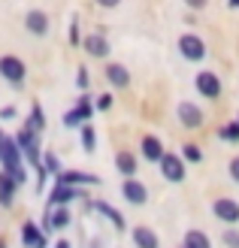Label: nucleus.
Masks as SVG:
<instances>
[{
  "label": "nucleus",
  "instance_id": "f257e3e1",
  "mask_svg": "<svg viewBox=\"0 0 239 248\" xmlns=\"http://www.w3.org/2000/svg\"><path fill=\"white\" fill-rule=\"evenodd\" d=\"M21 145L16 136H3V145H0V164H3V172H9L18 185H24V164H21Z\"/></svg>",
  "mask_w": 239,
  "mask_h": 248
},
{
  "label": "nucleus",
  "instance_id": "f03ea898",
  "mask_svg": "<svg viewBox=\"0 0 239 248\" xmlns=\"http://www.w3.org/2000/svg\"><path fill=\"white\" fill-rule=\"evenodd\" d=\"M185 167H188V160H185L182 155H173V152H167V155L160 157V176L167 179V182H175V185H179V182H185V172H188Z\"/></svg>",
  "mask_w": 239,
  "mask_h": 248
},
{
  "label": "nucleus",
  "instance_id": "7ed1b4c3",
  "mask_svg": "<svg viewBox=\"0 0 239 248\" xmlns=\"http://www.w3.org/2000/svg\"><path fill=\"white\" fill-rule=\"evenodd\" d=\"M0 76L12 85H21L24 76H28V67H24V61L16 58V55H3L0 58Z\"/></svg>",
  "mask_w": 239,
  "mask_h": 248
},
{
  "label": "nucleus",
  "instance_id": "20e7f679",
  "mask_svg": "<svg viewBox=\"0 0 239 248\" xmlns=\"http://www.w3.org/2000/svg\"><path fill=\"white\" fill-rule=\"evenodd\" d=\"M179 52H182L185 61H194V64H197V61L206 58V43L200 40L197 33H182L179 36Z\"/></svg>",
  "mask_w": 239,
  "mask_h": 248
},
{
  "label": "nucleus",
  "instance_id": "39448f33",
  "mask_svg": "<svg viewBox=\"0 0 239 248\" xmlns=\"http://www.w3.org/2000/svg\"><path fill=\"white\" fill-rule=\"evenodd\" d=\"M194 85H197V94H203L206 100H215V97H221V79H218L212 70H200L197 79H194Z\"/></svg>",
  "mask_w": 239,
  "mask_h": 248
},
{
  "label": "nucleus",
  "instance_id": "423d86ee",
  "mask_svg": "<svg viewBox=\"0 0 239 248\" xmlns=\"http://www.w3.org/2000/svg\"><path fill=\"white\" fill-rule=\"evenodd\" d=\"M70 209L67 206H48L46 209V221H43V230L46 233H52V230H64L70 227Z\"/></svg>",
  "mask_w": 239,
  "mask_h": 248
},
{
  "label": "nucleus",
  "instance_id": "0eeeda50",
  "mask_svg": "<svg viewBox=\"0 0 239 248\" xmlns=\"http://www.w3.org/2000/svg\"><path fill=\"white\" fill-rule=\"evenodd\" d=\"M212 212H215V218L224 221V224H239V203L230 200V197H218V200L212 203Z\"/></svg>",
  "mask_w": 239,
  "mask_h": 248
},
{
  "label": "nucleus",
  "instance_id": "6e6552de",
  "mask_svg": "<svg viewBox=\"0 0 239 248\" xmlns=\"http://www.w3.org/2000/svg\"><path fill=\"white\" fill-rule=\"evenodd\" d=\"M175 115H179L182 121V127L188 130H197V127H203V109H200L197 103H179V109H175Z\"/></svg>",
  "mask_w": 239,
  "mask_h": 248
},
{
  "label": "nucleus",
  "instance_id": "1a4fd4ad",
  "mask_svg": "<svg viewBox=\"0 0 239 248\" xmlns=\"http://www.w3.org/2000/svg\"><path fill=\"white\" fill-rule=\"evenodd\" d=\"M94 109H97V106H91L88 94H82V97H79V103H76V109H70V112L64 115V127H76V124H85L88 118L94 115Z\"/></svg>",
  "mask_w": 239,
  "mask_h": 248
},
{
  "label": "nucleus",
  "instance_id": "9d476101",
  "mask_svg": "<svg viewBox=\"0 0 239 248\" xmlns=\"http://www.w3.org/2000/svg\"><path fill=\"white\" fill-rule=\"evenodd\" d=\"M76 197H82V191H76V185H67V182H55L52 194H48V206H67L73 203Z\"/></svg>",
  "mask_w": 239,
  "mask_h": 248
},
{
  "label": "nucleus",
  "instance_id": "9b49d317",
  "mask_svg": "<svg viewBox=\"0 0 239 248\" xmlns=\"http://www.w3.org/2000/svg\"><path fill=\"white\" fill-rule=\"evenodd\" d=\"M121 194H124V200L133 203V206H145L148 203V188H145L143 182H136V179H124Z\"/></svg>",
  "mask_w": 239,
  "mask_h": 248
},
{
  "label": "nucleus",
  "instance_id": "f8f14e48",
  "mask_svg": "<svg viewBox=\"0 0 239 248\" xmlns=\"http://www.w3.org/2000/svg\"><path fill=\"white\" fill-rule=\"evenodd\" d=\"M21 245L24 248H46V230H40L33 221L21 224Z\"/></svg>",
  "mask_w": 239,
  "mask_h": 248
},
{
  "label": "nucleus",
  "instance_id": "ddd939ff",
  "mask_svg": "<svg viewBox=\"0 0 239 248\" xmlns=\"http://www.w3.org/2000/svg\"><path fill=\"white\" fill-rule=\"evenodd\" d=\"M24 28H28V33H33V36H46L48 33V16L43 9H31L28 16H24Z\"/></svg>",
  "mask_w": 239,
  "mask_h": 248
},
{
  "label": "nucleus",
  "instance_id": "4468645a",
  "mask_svg": "<svg viewBox=\"0 0 239 248\" xmlns=\"http://www.w3.org/2000/svg\"><path fill=\"white\" fill-rule=\"evenodd\" d=\"M58 182H67V185H88V188H94V185H100L97 176H91V172H82V170H70V172H58Z\"/></svg>",
  "mask_w": 239,
  "mask_h": 248
},
{
  "label": "nucleus",
  "instance_id": "2eb2a0df",
  "mask_svg": "<svg viewBox=\"0 0 239 248\" xmlns=\"http://www.w3.org/2000/svg\"><path fill=\"white\" fill-rule=\"evenodd\" d=\"M16 188H18V182L9 172H0V206L3 209H9L12 200H16Z\"/></svg>",
  "mask_w": 239,
  "mask_h": 248
},
{
  "label": "nucleus",
  "instance_id": "dca6fc26",
  "mask_svg": "<svg viewBox=\"0 0 239 248\" xmlns=\"http://www.w3.org/2000/svg\"><path fill=\"white\" fill-rule=\"evenodd\" d=\"M82 46H85V52L91 55V58H106V55H109V43H106L100 33L85 36V43H82Z\"/></svg>",
  "mask_w": 239,
  "mask_h": 248
},
{
  "label": "nucleus",
  "instance_id": "f3484780",
  "mask_svg": "<svg viewBox=\"0 0 239 248\" xmlns=\"http://www.w3.org/2000/svg\"><path fill=\"white\" fill-rule=\"evenodd\" d=\"M167 155L163 152V142L158 140V136H145L143 140V157L145 160H155V164H160V157Z\"/></svg>",
  "mask_w": 239,
  "mask_h": 248
},
{
  "label": "nucleus",
  "instance_id": "a211bd4d",
  "mask_svg": "<svg viewBox=\"0 0 239 248\" xmlns=\"http://www.w3.org/2000/svg\"><path fill=\"white\" fill-rule=\"evenodd\" d=\"M106 79H109L112 88H127V85H130V73L124 70L121 64H109L106 67Z\"/></svg>",
  "mask_w": 239,
  "mask_h": 248
},
{
  "label": "nucleus",
  "instance_id": "6ab92c4d",
  "mask_svg": "<svg viewBox=\"0 0 239 248\" xmlns=\"http://www.w3.org/2000/svg\"><path fill=\"white\" fill-rule=\"evenodd\" d=\"M115 170L121 172L124 179H133V172H136V157L130 152H118L115 155Z\"/></svg>",
  "mask_w": 239,
  "mask_h": 248
},
{
  "label": "nucleus",
  "instance_id": "aec40b11",
  "mask_svg": "<svg viewBox=\"0 0 239 248\" xmlns=\"http://www.w3.org/2000/svg\"><path fill=\"white\" fill-rule=\"evenodd\" d=\"M133 245L136 248H158V236L148 227H133Z\"/></svg>",
  "mask_w": 239,
  "mask_h": 248
},
{
  "label": "nucleus",
  "instance_id": "412c9836",
  "mask_svg": "<svg viewBox=\"0 0 239 248\" xmlns=\"http://www.w3.org/2000/svg\"><path fill=\"white\" fill-rule=\"evenodd\" d=\"M94 209H97L100 215H106L112 224H115V230H124V218H121L118 209H112V206H109V203H103V200H97V206H94Z\"/></svg>",
  "mask_w": 239,
  "mask_h": 248
},
{
  "label": "nucleus",
  "instance_id": "4be33fe9",
  "mask_svg": "<svg viewBox=\"0 0 239 248\" xmlns=\"http://www.w3.org/2000/svg\"><path fill=\"white\" fill-rule=\"evenodd\" d=\"M185 248H212V242L203 230H188L185 233Z\"/></svg>",
  "mask_w": 239,
  "mask_h": 248
},
{
  "label": "nucleus",
  "instance_id": "5701e85b",
  "mask_svg": "<svg viewBox=\"0 0 239 248\" xmlns=\"http://www.w3.org/2000/svg\"><path fill=\"white\" fill-rule=\"evenodd\" d=\"M218 136L224 142H239V121H230V124H224V127H218Z\"/></svg>",
  "mask_w": 239,
  "mask_h": 248
},
{
  "label": "nucleus",
  "instance_id": "b1692460",
  "mask_svg": "<svg viewBox=\"0 0 239 248\" xmlns=\"http://www.w3.org/2000/svg\"><path fill=\"white\" fill-rule=\"evenodd\" d=\"M28 127H31V130H36V133H40V130L46 127V118H43V109H40V103H33V109H31V118H28Z\"/></svg>",
  "mask_w": 239,
  "mask_h": 248
},
{
  "label": "nucleus",
  "instance_id": "393cba45",
  "mask_svg": "<svg viewBox=\"0 0 239 248\" xmlns=\"http://www.w3.org/2000/svg\"><path fill=\"white\" fill-rule=\"evenodd\" d=\"M82 148H85L88 155L97 148V136H94V127H91V124H85V127H82Z\"/></svg>",
  "mask_w": 239,
  "mask_h": 248
},
{
  "label": "nucleus",
  "instance_id": "a878e982",
  "mask_svg": "<svg viewBox=\"0 0 239 248\" xmlns=\"http://www.w3.org/2000/svg\"><path fill=\"white\" fill-rule=\"evenodd\" d=\"M182 157L188 160V164H200V160H203V152H200V145H194V142H188V145L182 148Z\"/></svg>",
  "mask_w": 239,
  "mask_h": 248
},
{
  "label": "nucleus",
  "instance_id": "bb28decb",
  "mask_svg": "<svg viewBox=\"0 0 239 248\" xmlns=\"http://www.w3.org/2000/svg\"><path fill=\"white\" fill-rule=\"evenodd\" d=\"M43 167H46V172H52V176H58V172H61V164H58V157L52 152L43 155Z\"/></svg>",
  "mask_w": 239,
  "mask_h": 248
},
{
  "label": "nucleus",
  "instance_id": "cd10ccee",
  "mask_svg": "<svg viewBox=\"0 0 239 248\" xmlns=\"http://www.w3.org/2000/svg\"><path fill=\"white\" fill-rule=\"evenodd\" d=\"M221 242L227 245V248H239V230H227V233L221 236Z\"/></svg>",
  "mask_w": 239,
  "mask_h": 248
},
{
  "label": "nucleus",
  "instance_id": "c85d7f7f",
  "mask_svg": "<svg viewBox=\"0 0 239 248\" xmlns=\"http://www.w3.org/2000/svg\"><path fill=\"white\" fill-rule=\"evenodd\" d=\"M70 43H73V46H82V43H85L82 33H79V21H76V18H73V24H70Z\"/></svg>",
  "mask_w": 239,
  "mask_h": 248
},
{
  "label": "nucleus",
  "instance_id": "c756f323",
  "mask_svg": "<svg viewBox=\"0 0 239 248\" xmlns=\"http://www.w3.org/2000/svg\"><path fill=\"white\" fill-rule=\"evenodd\" d=\"M94 106L100 109V112H103V109H109V106H112V97H109V94H103V97H97V103H94Z\"/></svg>",
  "mask_w": 239,
  "mask_h": 248
},
{
  "label": "nucleus",
  "instance_id": "7c9ffc66",
  "mask_svg": "<svg viewBox=\"0 0 239 248\" xmlns=\"http://www.w3.org/2000/svg\"><path fill=\"white\" fill-rule=\"evenodd\" d=\"M230 179H233V182H239V157H233V160H230Z\"/></svg>",
  "mask_w": 239,
  "mask_h": 248
},
{
  "label": "nucleus",
  "instance_id": "2f4dec72",
  "mask_svg": "<svg viewBox=\"0 0 239 248\" xmlns=\"http://www.w3.org/2000/svg\"><path fill=\"white\" fill-rule=\"evenodd\" d=\"M0 118H3V121H12V118H16V106H6L3 112H0Z\"/></svg>",
  "mask_w": 239,
  "mask_h": 248
},
{
  "label": "nucleus",
  "instance_id": "473e14b6",
  "mask_svg": "<svg viewBox=\"0 0 239 248\" xmlns=\"http://www.w3.org/2000/svg\"><path fill=\"white\" fill-rule=\"evenodd\" d=\"M185 6H191V9H203V6H206V0H185Z\"/></svg>",
  "mask_w": 239,
  "mask_h": 248
},
{
  "label": "nucleus",
  "instance_id": "72a5a7b5",
  "mask_svg": "<svg viewBox=\"0 0 239 248\" xmlns=\"http://www.w3.org/2000/svg\"><path fill=\"white\" fill-rule=\"evenodd\" d=\"M79 88H88V73H85V67H79Z\"/></svg>",
  "mask_w": 239,
  "mask_h": 248
},
{
  "label": "nucleus",
  "instance_id": "f704fd0d",
  "mask_svg": "<svg viewBox=\"0 0 239 248\" xmlns=\"http://www.w3.org/2000/svg\"><path fill=\"white\" fill-rule=\"evenodd\" d=\"M97 3H100V6H106V9H112V6H118L121 0H97Z\"/></svg>",
  "mask_w": 239,
  "mask_h": 248
},
{
  "label": "nucleus",
  "instance_id": "c9c22d12",
  "mask_svg": "<svg viewBox=\"0 0 239 248\" xmlns=\"http://www.w3.org/2000/svg\"><path fill=\"white\" fill-rule=\"evenodd\" d=\"M55 248H70V242H67V239H58V245H55Z\"/></svg>",
  "mask_w": 239,
  "mask_h": 248
},
{
  "label": "nucleus",
  "instance_id": "e433bc0d",
  "mask_svg": "<svg viewBox=\"0 0 239 248\" xmlns=\"http://www.w3.org/2000/svg\"><path fill=\"white\" fill-rule=\"evenodd\" d=\"M230 6H233V9H239V0H230Z\"/></svg>",
  "mask_w": 239,
  "mask_h": 248
},
{
  "label": "nucleus",
  "instance_id": "4c0bfd02",
  "mask_svg": "<svg viewBox=\"0 0 239 248\" xmlns=\"http://www.w3.org/2000/svg\"><path fill=\"white\" fill-rule=\"evenodd\" d=\"M0 145H3V133H0Z\"/></svg>",
  "mask_w": 239,
  "mask_h": 248
},
{
  "label": "nucleus",
  "instance_id": "58836bf2",
  "mask_svg": "<svg viewBox=\"0 0 239 248\" xmlns=\"http://www.w3.org/2000/svg\"><path fill=\"white\" fill-rule=\"evenodd\" d=\"M0 248H6V245H3V242H0Z\"/></svg>",
  "mask_w": 239,
  "mask_h": 248
},
{
  "label": "nucleus",
  "instance_id": "ea45409f",
  "mask_svg": "<svg viewBox=\"0 0 239 248\" xmlns=\"http://www.w3.org/2000/svg\"><path fill=\"white\" fill-rule=\"evenodd\" d=\"M236 121H239V115H236Z\"/></svg>",
  "mask_w": 239,
  "mask_h": 248
}]
</instances>
